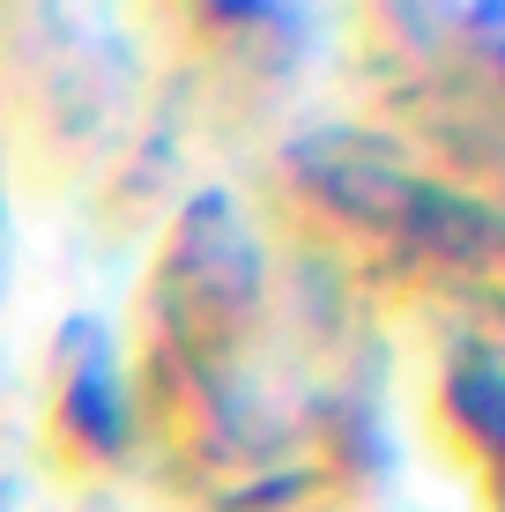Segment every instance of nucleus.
Segmentation results:
<instances>
[{
    "mask_svg": "<svg viewBox=\"0 0 505 512\" xmlns=\"http://www.w3.org/2000/svg\"><path fill=\"white\" fill-rule=\"evenodd\" d=\"M454 409L468 416V431H476L483 453H491L498 505H505V372H498V364H468V372L454 379Z\"/></svg>",
    "mask_w": 505,
    "mask_h": 512,
    "instance_id": "f257e3e1",
    "label": "nucleus"
}]
</instances>
